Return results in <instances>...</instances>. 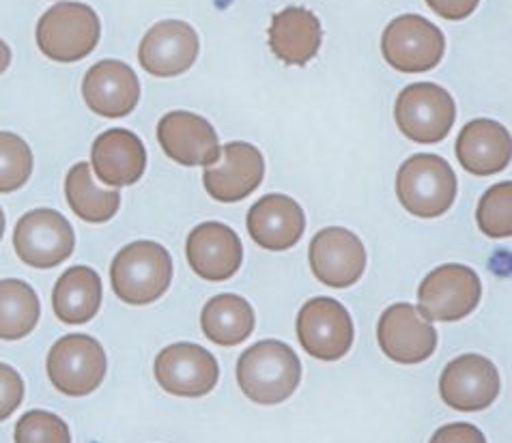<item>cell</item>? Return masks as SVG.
I'll return each instance as SVG.
<instances>
[{"mask_svg": "<svg viewBox=\"0 0 512 443\" xmlns=\"http://www.w3.org/2000/svg\"><path fill=\"white\" fill-rule=\"evenodd\" d=\"M300 381V357L280 340L256 342L237 362V383L252 403L280 405L297 390Z\"/></svg>", "mask_w": 512, "mask_h": 443, "instance_id": "cell-1", "label": "cell"}, {"mask_svg": "<svg viewBox=\"0 0 512 443\" xmlns=\"http://www.w3.org/2000/svg\"><path fill=\"white\" fill-rule=\"evenodd\" d=\"M110 282L121 302L130 306L153 304L173 282V259L155 241H134L112 261Z\"/></svg>", "mask_w": 512, "mask_h": 443, "instance_id": "cell-2", "label": "cell"}, {"mask_svg": "<svg viewBox=\"0 0 512 443\" xmlns=\"http://www.w3.org/2000/svg\"><path fill=\"white\" fill-rule=\"evenodd\" d=\"M396 194L411 216L439 218L450 211L457 198V175L444 157L420 153L398 168Z\"/></svg>", "mask_w": 512, "mask_h": 443, "instance_id": "cell-3", "label": "cell"}, {"mask_svg": "<svg viewBox=\"0 0 512 443\" xmlns=\"http://www.w3.org/2000/svg\"><path fill=\"white\" fill-rule=\"evenodd\" d=\"M102 22L84 3H59L50 7L37 24V46L50 61L76 63L97 48Z\"/></svg>", "mask_w": 512, "mask_h": 443, "instance_id": "cell-4", "label": "cell"}, {"mask_svg": "<svg viewBox=\"0 0 512 443\" xmlns=\"http://www.w3.org/2000/svg\"><path fill=\"white\" fill-rule=\"evenodd\" d=\"M394 117L403 136L420 145H433L450 134L457 121V106L452 95L439 84L418 82L409 84L398 95Z\"/></svg>", "mask_w": 512, "mask_h": 443, "instance_id": "cell-5", "label": "cell"}, {"mask_svg": "<svg viewBox=\"0 0 512 443\" xmlns=\"http://www.w3.org/2000/svg\"><path fill=\"white\" fill-rule=\"evenodd\" d=\"M106 351L93 336L69 334L56 340L46 370L52 385L65 396L93 394L106 377Z\"/></svg>", "mask_w": 512, "mask_h": 443, "instance_id": "cell-6", "label": "cell"}, {"mask_svg": "<svg viewBox=\"0 0 512 443\" xmlns=\"http://www.w3.org/2000/svg\"><path fill=\"white\" fill-rule=\"evenodd\" d=\"M446 37L422 16H401L386 26L381 37L383 59L403 74H420L437 67L444 59Z\"/></svg>", "mask_w": 512, "mask_h": 443, "instance_id": "cell-7", "label": "cell"}, {"mask_svg": "<svg viewBox=\"0 0 512 443\" xmlns=\"http://www.w3.org/2000/svg\"><path fill=\"white\" fill-rule=\"evenodd\" d=\"M480 295L482 284L476 271L467 265L448 263L422 280L418 310L431 321H461L478 308Z\"/></svg>", "mask_w": 512, "mask_h": 443, "instance_id": "cell-8", "label": "cell"}, {"mask_svg": "<svg viewBox=\"0 0 512 443\" xmlns=\"http://www.w3.org/2000/svg\"><path fill=\"white\" fill-rule=\"evenodd\" d=\"M13 248L22 263L35 269H52L74 254L76 235L59 211L33 209L18 220Z\"/></svg>", "mask_w": 512, "mask_h": 443, "instance_id": "cell-9", "label": "cell"}, {"mask_svg": "<svg viewBox=\"0 0 512 443\" xmlns=\"http://www.w3.org/2000/svg\"><path fill=\"white\" fill-rule=\"evenodd\" d=\"M297 338L308 355L336 362L353 345L351 314L332 297L310 299L297 314Z\"/></svg>", "mask_w": 512, "mask_h": 443, "instance_id": "cell-10", "label": "cell"}, {"mask_svg": "<svg viewBox=\"0 0 512 443\" xmlns=\"http://www.w3.org/2000/svg\"><path fill=\"white\" fill-rule=\"evenodd\" d=\"M155 379L168 394L198 398L216 388L220 366L205 347L177 342L166 347L155 360Z\"/></svg>", "mask_w": 512, "mask_h": 443, "instance_id": "cell-11", "label": "cell"}, {"mask_svg": "<svg viewBox=\"0 0 512 443\" xmlns=\"http://www.w3.org/2000/svg\"><path fill=\"white\" fill-rule=\"evenodd\" d=\"M312 274L330 289H349L364 276L366 250L358 235L343 226L323 228L310 241Z\"/></svg>", "mask_w": 512, "mask_h": 443, "instance_id": "cell-12", "label": "cell"}, {"mask_svg": "<svg viewBox=\"0 0 512 443\" xmlns=\"http://www.w3.org/2000/svg\"><path fill=\"white\" fill-rule=\"evenodd\" d=\"M379 347L396 364H420L437 349V330L411 304H394L377 325Z\"/></svg>", "mask_w": 512, "mask_h": 443, "instance_id": "cell-13", "label": "cell"}, {"mask_svg": "<svg viewBox=\"0 0 512 443\" xmlns=\"http://www.w3.org/2000/svg\"><path fill=\"white\" fill-rule=\"evenodd\" d=\"M439 394L454 411H485L500 394V373L487 357L476 353L461 355L444 368Z\"/></svg>", "mask_w": 512, "mask_h": 443, "instance_id": "cell-14", "label": "cell"}, {"mask_svg": "<svg viewBox=\"0 0 512 443\" xmlns=\"http://www.w3.org/2000/svg\"><path fill=\"white\" fill-rule=\"evenodd\" d=\"M265 177L263 153L248 142H229L220 147V160L207 166L203 183L213 200L239 203L259 188Z\"/></svg>", "mask_w": 512, "mask_h": 443, "instance_id": "cell-15", "label": "cell"}, {"mask_svg": "<svg viewBox=\"0 0 512 443\" xmlns=\"http://www.w3.org/2000/svg\"><path fill=\"white\" fill-rule=\"evenodd\" d=\"M158 140L170 160L181 166H211L220 160V140L213 125L188 110L168 112L158 123Z\"/></svg>", "mask_w": 512, "mask_h": 443, "instance_id": "cell-16", "label": "cell"}, {"mask_svg": "<svg viewBox=\"0 0 512 443\" xmlns=\"http://www.w3.org/2000/svg\"><path fill=\"white\" fill-rule=\"evenodd\" d=\"M198 48V35L188 22L164 20L142 39L138 61L151 76L175 78L196 63Z\"/></svg>", "mask_w": 512, "mask_h": 443, "instance_id": "cell-17", "label": "cell"}, {"mask_svg": "<svg viewBox=\"0 0 512 443\" xmlns=\"http://www.w3.org/2000/svg\"><path fill=\"white\" fill-rule=\"evenodd\" d=\"M82 97L99 117L123 119L140 102L136 71L121 61H99L84 76Z\"/></svg>", "mask_w": 512, "mask_h": 443, "instance_id": "cell-18", "label": "cell"}, {"mask_svg": "<svg viewBox=\"0 0 512 443\" xmlns=\"http://www.w3.org/2000/svg\"><path fill=\"white\" fill-rule=\"evenodd\" d=\"M186 252L194 274L209 282L233 278L244 261L239 235L231 226L220 222L198 224L188 237Z\"/></svg>", "mask_w": 512, "mask_h": 443, "instance_id": "cell-19", "label": "cell"}, {"mask_svg": "<svg viewBox=\"0 0 512 443\" xmlns=\"http://www.w3.org/2000/svg\"><path fill=\"white\" fill-rule=\"evenodd\" d=\"M248 233L265 250L282 252L300 244L306 231L304 209L284 194H267L248 211Z\"/></svg>", "mask_w": 512, "mask_h": 443, "instance_id": "cell-20", "label": "cell"}, {"mask_svg": "<svg viewBox=\"0 0 512 443\" xmlns=\"http://www.w3.org/2000/svg\"><path fill=\"white\" fill-rule=\"evenodd\" d=\"M95 175L110 188L134 185L147 168V151L142 140L130 130H108L97 136L91 149Z\"/></svg>", "mask_w": 512, "mask_h": 443, "instance_id": "cell-21", "label": "cell"}, {"mask_svg": "<svg viewBox=\"0 0 512 443\" xmlns=\"http://www.w3.org/2000/svg\"><path fill=\"white\" fill-rule=\"evenodd\" d=\"M510 153V132L491 119L467 123L457 138L459 164L476 177L502 173L510 164Z\"/></svg>", "mask_w": 512, "mask_h": 443, "instance_id": "cell-22", "label": "cell"}, {"mask_svg": "<svg viewBox=\"0 0 512 443\" xmlns=\"http://www.w3.org/2000/svg\"><path fill=\"white\" fill-rule=\"evenodd\" d=\"M321 22L304 7H287L272 18L269 50L284 65L306 67L321 48Z\"/></svg>", "mask_w": 512, "mask_h": 443, "instance_id": "cell-23", "label": "cell"}, {"mask_svg": "<svg viewBox=\"0 0 512 443\" xmlns=\"http://www.w3.org/2000/svg\"><path fill=\"white\" fill-rule=\"evenodd\" d=\"M102 306V278L84 265L69 267L52 291L54 314L65 325L89 323Z\"/></svg>", "mask_w": 512, "mask_h": 443, "instance_id": "cell-24", "label": "cell"}, {"mask_svg": "<svg viewBox=\"0 0 512 443\" xmlns=\"http://www.w3.org/2000/svg\"><path fill=\"white\" fill-rule=\"evenodd\" d=\"M201 327L205 336L220 347H235L246 342L254 332V310L248 299L222 293L205 304L201 312Z\"/></svg>", "mask_w": 512, "mask_h": 443, "instance_id": "cell-25", "label": "cell"}, {"mask_svg": "<svg viewBox=\"0 0 512 443\" xmlns=\"http://www.w3.org/2000/svg\"><path fill=\"white\" fill-rule=\"evenodd\" d=\"M65 196L71 211L89 224H104L117 216L121 207L119 190H104L93 181L91 166L78 162L67 173Z\"/></svg>", "mask_w": 512, "mask_h": 443, "instance_id": "cell-26", "label": "cell"}, {"mask_svg": "<svg viewBox=\"0 0 512 443\" xmlns=\"http://www.w3.org/2000/svg\"><path fill=\"white\" fill-rule=\"evenodd\" d=\"M41 317L39 297L24 280H0V340H20L31 334Z\"/></svg>", "mask_w": 512, "mask_h": 443, "instance_id": "cell-27", "label": "cell"}, {"mask_svg": "<svg viewBox=\"0 0 512 443\" xmlns=\"http://www.w3.org/2000/svg\"><path fill=\"white\" fill-rule=\"evenodd\" d=\"M476 222L489 239H508L512 235V183H497L482 194Z\"/></svg>", "mask_w": 512, "mask_h": 443, "instance_id": "cell-28", "label": "cell"}, {"mask_svg": "<svg viewBox=\"0 0 512 443\" xmlns=\"http://www.w3.org/2000/svg\"><path fill=\"white\" fill-rule=\"evenodd\" d=\"M33 175V153L26 140L0 132V194H9L24 188Z\"/></svg>", "mask_w": 512, "mask_h": 443, "instance_id": "cell-29", "label": "cell"}, {"mask_svg": "<svg viewBox=\"0 0 512 443\" xmlns=\"http://www.w3.org/2000/svg\"><path fill=\"white\" fill-rule=\"evenodd\" d=\"M16 443H71L65 420L50 411H28L16 424Z\"/></svg>", "mask_w": 512, "mask_h": 443, "instance_id": "cell-30", "label": "cell"}, {"mask_svg": "<svg viewBox=\"0 0 512 443\" xmlns=\"http://www.w3.org/2000/svg\"><path fill=\"white\" fill-rule=\"evenodd\" d=\"M24 400V381L16 368L0 362V422L13 416Z\"/></svg>", "mask_w": 512, "mask_h": 443, "instance_id": "cell-31", "label": "cell"}, {"mask_svg": "<svg viewBox=\"0 0 512 443\" xmlns=\"http://www.w3.org/2000/svg\"><path fill=\"white\" fill-rule=\"evenodd\" d=\"M431 443H487V439L480 428L465 422H454L437 428Z\"/></svg>", "mask_w": 512, "mask_h": 443, "instance_id": "cell-32", "label": "cell"}, {"mask_svg": "<svg viewBox=\"0 0 512 443\" xmlns=\"http://www.w3.org/2000/svg\"><path fill=\"white\" fill-rule=\"evenodd\" d=\"M480 0H426V5H429L437 16H442L444 20H465L472 16L476 11Z\"/></svg>", "mask_w": 512, "mask_h": 443, "instance_id": "cell-33", "label": "cell"}, {"mask_svg": "<svg viewBox=\"0 0 512 443\" xmlns=\"http://www.w3.org/2000/svg\"><path fill=\"white\" fill-rule=\"evenodd\" d=\"M9 65H11V48L3 39H0V74H5Z\"/></svg>", "mask_w": 512, "mask_h": 443, "instance_id": "cell-34", "label": "cell"}, {"mask_svg": "<svg viewBox=\"0 0 512 443\" xmlns=\"http://www.w3.org/2000/svg\"><path fill=\"white\" fill-rule=\"evenodd\" d=\"M5 235V211L0 209V239Z\"/></svg>", "mask_w": 512, "mask_h": 443, "instance_id": "cell-35", "label": "cell"}]
</instances>
